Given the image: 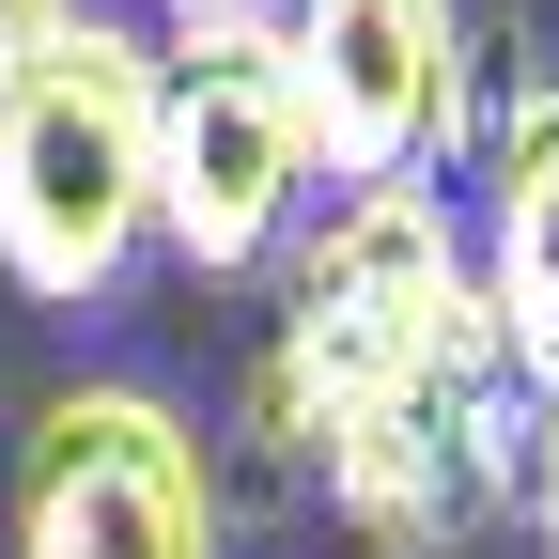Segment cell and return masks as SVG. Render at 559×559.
I'll return each mask as SVG.
<instances>
[{
    "label": "cell",
    "instance_id": "cell-2",
    "mask_svg": "<svg viewBox=\"0 0 559 559\" xmlns=\"http://www.w3.org/2000/svg\"><path fill=\"white\" fill-rule=\"evenodd\" d=\"M156 249V32L62 16L47 62L0 79V280L32 311H109Z\"/></svg>",
    "mask_w": 559,
    "mask_h": 559
},
{
    "label": "cell",
    "instance_id": "cell-10",
    "mask_svg": "<svg viewBox=\"0 0 559 559\" xmlns=\"http://www.w3.org/2000/svg\"><path fill=\"white\" fill-rule=\"evenodd\" d=\"M544 559H559V389H544Z\"/></svg>",
    "mask_w": 559,
    "mask_h": 559
},
{
    "label": "cell",
    "instance_id": "cell-9",
    "mask_svg": "<svg viewBox=\"0 0 559 559\" xmlns=\"http://www.w3.org/2000/svg\"><path fill=\"white\" fill-rule=\"evenodd\" d=\"M218 16H264V0H156V32H218Z\"/></svg>",
    "mask_w": 559,
    "mask_h": 559
},
{
    "label": "cell",
    "instance_id": "cell-5",
    "mask_svg": "<svg viewBox=\"0 0 559 559\" xmlns=\"http://www.w3.org/2000/svg\"><path fill=\"white\" fill-rule=\"evenodd\" d=\"M326 187H436L466 156V0H264Z\"/></svg>",
    "mask_w": 559,
    "mask_h": 559
},
{
    "label": "cell",
    "instance_id": "cell-8",
    "mask_svg": "<svg viewBox=\"0 0 559 559\" xmlns=\"http://www.w3.org/2000/svg\"><path fill=\"white\" fill-rule=\"evenodd\" d=\"M62 16H79V0H0V79H16V62H47Z\"/></svg>",
    "mask_w": 559,
    "mask_h": 559
},
{
    "label": "cell",
    "instance_id": "cell-7",
    "mask_svg": "<svg viewBox=\"0 0 559 559\" xmlns=\"http://www.w3.org/2000/svg\"><path fill=\"white\" fill-rule=\"evenodd\" d=\"M481 296H498V342H513V373L559 389V79L513 109L498 140V187H481Z\"/></svg>",
    "mask_w": 559,
    "mask_h": 559
},
{
    "label": "cell",
    "instance_id": "cell-1",
    "mask_svg": "<svg viewBox=\"0 0 559 559\" xmlns=\"http://www.w3.org/2000/svg\"><path fill=\"white\" fill-rule=\"evenodd\" d=\"M296 311H280V358H264V419L296 451H326L358 404L389 389H436V373H513L498 296L451 234L436 187H326L296 218Z\"/></svg>",
    "mask_w": 559,
    "mask_h": 559
},
{
    "label": "cell",
    "instance_id": "cell-6",
    "mask_svg": "<svg viewBox=\"0 0 559 559\" xmlns=\"http://www.w3.org/2000/svg\"><path fill=\"white\" fill-rule=\"evenodd\" d=\"M513 373H436V389H389V404H358L342 436L311 451L326 466V513L358 528V544H389V559H436V544H466L481 513H498V481H513Z\"/></svg>",
    "mask_w": 559,
    "mask_h": 559
},
{
    "label": "cell",
    "instance_id": "cell-3",
    "mask_svg": "<svg viewBox=\"0 0 559 559\" xmlns=\"http://www.w3.org/2000/svg\"><path fill=\"white\" fill-rule=\"evenodd\" d=\"M326 202L280 32L218 16V32H156V249L187 280H249L296 249V218Z\"/></svg>",
    "mask_w": 559,
    "mask_h": 559
},
{
    "label": "cell",
    "instance_id": "cell-4",
    "mask_svg": "<svg viewBox=\"0 0 559 559\" xmlns=\"http://www.w3.org/2000/svg\"><path fill=\"white\" fill-rule=\"evenodd\" d=\"M16 559H218V466L171 389H47L16 451Z\"/></svg>",
    "mask_w": 559,
    "mask_h": 559
}]
</instances>
